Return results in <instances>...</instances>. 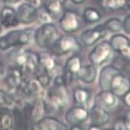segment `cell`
Segmentation results:
<instances>
[{"label":"cell","mask_w":130,"mask_h":130,"mask_svg":"<svg viewBox=\"0 0 130 130\" xmlns=\"http://www.w3.org/2000/svg\"><path fill=\"white\" fill-rule=\"evenodd\" d=\"M9 60L19 68L24 75L35 74L39 68V55L29 50H15L9 53Z\"/></svg>","instance_id":"cell-1"},{"label":"cell","mask_w":130,"mask_h":130,"mask_svg":"<svg viewBox=\"0 0 130 130\" xmlns=\"http://www.w3.org/2000/svg\"><path fill=\"white\" fill-rule=\"evenodd\" d=\"M47 99L55 108H62L68 105L69 101L68 93L63 76L58 75L56 77L54 85L47 91Z\"/></svg>","instance_id":"cell-2"},{"label":"cell","mask_w":130,"mask_h":130,"mask_svg":"<svg viewBox=\"0 0 130 130\" xmlns=\"http://www.w3.org/2000/svg\"><path fill=\"white\" fill-rule=\"evenodd\" d=\"M49 49H51L54 55L62 56L70 53L79 52L81 50V45L74 36L66 35L58 37Z\"/></svg>","instance_id":"cell-3"},{"label":"cell","mask_w":130,"mask_h":130,"mask_svg":"<svg viewBox=\"0 0 130 130\" xmlns=\"http://www.w3.org/2000/svg\"><path fill=\"white\" fill-rule=\"evenodd\" d=\"M30 40V34L26 29L12 30L0 37V50L6 51L11 47L26 45Z\"/></svg>","instance_id":"cell-4"},{"label":"cell","mask_w":130,"mask_h":130,"mask_svg":"<svg viewBox=\"0 0 130 130\" xmlns=\"http://www.w3.org/2000/svg\"><path fill=\"white\" fill-rule=\"evenodd\" d=\"M34 37L40 48L49 49L58 38V31L54 24L46 23L37 29Z\"/></svg>","instance_id":"cell-5"},{"label":"cell","mask_w":130,"mask_h":130,"mask_svg":"<svg viewBox=\"0 0 130 130\" xmlns=\"http://www.w3.org/2000/svg\"><path fill=\"white\" fill-rule=\"evenodd\" d=\"M112 48L108 41H102L97 44L89 54V60L94 67L102 66L112 55Z\"/></svg>","instance_id":"cell-6"},{"label":"cell","mask_w":130,"mask_h":130,"mask_svg":"<svg viewBox=\"0 0 130 130\" xmlns=\"http://www.w3.org/2000/svg\"><path fill=\"white\" fill-rule=\"evenodd\" d=\"M61 29L68 34L77 32L81 27V17L74 11H65L59 21Z\"/></svg>","instance_id":"cell-7"},{"label":"cell","mask_w":130,"mask_h":130,"mask_svg":"<svg viewBox=\"0 0 130 130\" xmlns=\"http://www.w3.org/2000/svg\"><path fill=\"white\" fill-rule=\"evenodd\" d=\"M108 34V31L104 26L99 25L94 28L84 31L80 35V41L85 46H91L98 41L104 38Z\"/></svg>","instance_id":"cell-8"},{"label":"cell","mask_w":130,"mask_h":130,"mask_svg":"<svg viewBox=\"0 0 130 130\" xmlns=\"http://www.w3.org/2000/svg\"><path fill=\"white\" fill-rule=\"evenodd\" d=\"M19 22L23 24H30L38 18V12L34 6L30 3L21 4L16 12Z\"/></svg>","instance_id":"cell-9"},{"label":"cell","mask_w":130,"mask_h":130,"mask_svg":"<svg viewBox=\"0 0 130 130\" xmlns=\"http://www.w3.org/2000/svg\"><path fill=\"white\" fill-rule=\"evenodd\" d=\"M129 87L130 84L128 78L120 72L113 77L110 83L109 91L115 94L117 97H122L129 91Z\"/></svg>","instance_id":"cell-10"},{"label":"cell","mask_w":130,"mask_h":130,"mask_svg":"<svg viewBox=\"0 0 130 130\" xmlns=\"http://www.w3.org/2000/svg\"><path fill=\"white\" fill-rule=\"evenodd\" d=\"M110 45L113 51L119 53L124 58L128 60L130 55L129 39L122 34L114 35L110 40Z\"/></svg>","instance_id":"cell-11"},{"label":"cell","mask_w":130,"mask_h":130,"mask_svg":"<svg viewBox=\"0 0 130 130\" xmlns=\"http://www.w3.org/2000/svg\"><path fill=\"white\" fill-rule=\"evenodd\" d=\"M89 117L88 111L82 106H74L71 108L65 115L68 123L71 125H81Z\"/></svg>","instance_id":"cell-12"},{"label":"cell","mask_w":130,"mask_h":130,"mask_svg":"<svg viewBox=\"0 0 130 130\" xmlns=\"http://www.w3.org/2000/svg\"><path fill=\"white\" fill-rule=\"evenodd\" d=\"M81 65V58L78 54H74L71 56L66 62L64 67V80L65 84L67 85V82L71 83L73 81L74 77L76 76L77 71L80 70Z\"/></svg>","instance_id":"cell-13"},{"label":"cell","mask_w":130,"mask_h":130,"mask_svg":"<svg viewBox=\"0 0 130 130\" xmlns=\"http://www.w3.org/2000/svg\"><path fill=\"white\" fill-rule=\"evenodd\" d=\"M23 77L24 74L19 68L9 67L6 76V83L10 89L18 91L23 85Z\"/></svg>","instance_id":"cell-14"},{"label":"cell","mask_w":130,"mask_h":130,"mask_svg":"<svg viewBox=\"0 0 130 130\" xmlns=\"http://www.w3.org/2000/svg\"><path fill=\"white\" fill-rule=\"evenodd\" d=\"M89 116L91 117V124L99 128L105 125L110 121V115L105 108L95 104L89 113Z\"/></svg>","instance_id":"cell-15"},{"label":"cell","mask_w":130,"mask_h":130,"mask_svg":"<svg viewBox=\"0 0 130 130\" xmlns=\"http://www.w3.org/2000/svg\"><path fill=\"white\" fill-rule=\"evenodd\" d=\"M120 70L112 65H108L104 67L99 75V85L102 91H109L110 83L116 74L120 73Z\"/></svg>","instance_id":"cell-16"},{"label":"cell","mask_w":130,"mask_h":130,"mask_svg":"<svg viewBox=\"0 0 130 130\" xmlns=\"http://www.w3.org/2000/svg\"><path fill=\"white\" fill-rule=\"evenodd\" d=\"M94 104L105 108H114L118 104V97L111 91H102L96 95Z\"/></svg>","instance_id":"cell-17"},{"label":"cell","mask_w":130,"mask_h":130,"mask_svg":"<svg viewBox=\"0 0 130 130\" xmlns=\"http://www.w3.org/2000/svg\"><path fill=\"white\" fill-rule=\"evenodd\" d=\"M0 20L2 25L7 28L15 27L20 23L16 12L10 6H5L0 11Z\"/></svg>","instance_id":"cell-18"},{"label":"cell","mask_w":130,"mask_h":130,"mask_svg":"<svg viewBox=\"0 0 130 130\" xmlns=\"http://www.w3.org/2000/svg\"><path fill=\"white\" fill-rule=\"evenodd\" d=\"M38 129L42 130H62L68 129V126L63 124L57 119L53 117L41 118L37 125Z\"/></svg>","instance_id":"cell-19"},{"label":"cell","mask_w":130,"mask_h":130,"mask_svg":"<svg viewBox=\"0 0 130 130\" xmlns=\"http://www.w3.org/2000/svg\"><path fill=\"white\" fill-rule=\"evenodd\" d=\"M97 76V70L93 64L81 66L77 71L76 77L86 84H91L94 82Z\"/></svg>","instance_id":"cell-20"},{"label":"cell","mask_w":130,"mask_h":130,"mask_svg":"<svg viewBox=\"0 0 130 130\" xmlns=\"http://www.w3.org/2000/svg\"><path fill=\"white\" fill-rule=\"evenodd\" d=\"M39 68L52 76V74L55 71L57 67V62L53 54L50 53H43L40 56L39 55Z\"/></svg>","instance_id":"cell-21"},{"label":"cell","mask_w":130,"mask_h":130,"mask_svg":"<svg viewBox=\"0 0 130 130\" xmlns=\"http://www.w3.org/2000/svg\"><path fill=\"white\" fill-rule=\"evenodd\" d=\"M13 123V115L9 108H0V129H11Z\"/></svg>","instance_id":"cell-22"},{"label":"cell","mask_w":130,"mask_h":130,"mask_svg":"<svg viewBox=\"0 0 130 130\" xmlns=\"http://www.w3.org/2000/svg\"><path fill=\"white\" fill-rule=\"evenodd\" d=\"M91 92L90 90L82 88H77L74 90L73 98L76 104L84 105L88 103L91 99Z\"/></svg>","instance_id":"cell-23"},{"label":"cell","mask_w":130,"mask_h":130,"mask_svg":"<svg viewBox=\"0 0 130 130\" xmlns=\"http://www.w3.org/2000/svg\"><path fill=\"white\" fill-rule=\"evenodd\" d=\"M29 113L32 119L36 121H39L41 118H43L44 113V104L41 99H37L34 101L30 107Z\"/></svg>","instance_id":"cell-24"},{"label":"cell","mask_w":130,"mask_h":130,"mask_svg":"<svg viewBox=\"0 0 130 130\" xmlns=\"http://www.w3.org/2000/svg\"><path fill=\"white\" fill-rule=\"evenodd\" d=\"M83 19L85 23L91 24V23L99 22L102 19V15L100 12L96 9L92 7H88L84 10Z\"/></svg>","instance_id":"cell-25"},{"label":"cell","mask_w":130,"mask_h":130,"mask_svg":"<svg viewBox=\"0 0 130 130\" xmlns=\"http://www.w3.org/2000/svg\"><path fill=\"white\" fill-rule=\"evenodd\" d=\"M102 25L107 31H110L111 32H118L122 29V22L116 17L108 20Z\"/></svg>","instance_id":"cell-26"},{"label":"cell","mask_w":130,"mask_h":130,"mask_svg":"<svg viewBox=\"0 0 130 130\" xmlns=\"http://www.w3.org/2000/svg\"><path fill=\"white\" fill-rule=\"evenodd\" d=\"M36 76H37V80L39 82V84L43 88H47L51 84V77L52 76L46 73V71H44L43 70H42L41 68H38V70L36 72Z\"/></svg>","instance_id":"cell-27"},{"label":"cell","mask_w":130,"mask_h":130,"mask_svg":"<svg viewBox=\"0 0 130 130\" xmlns=\"http://www.w3.org/2000/svg\"><path fill=\"white\" fill-rule=\"evenodd\" d=\"M14 105L13 98L6 92L0 90V108H11Z\"/></svg>","instance_id":"cell-28"},{"label":"cell","mask_w":130,"mask_h":130,"mask_svg":"<svg viewBox=\"0 0 130 130\" xmlns=\"http://www.w3.org/2000/svg\"><path fill=\"white\" fill-rule=\"evenodd\" d=\"M100 6L105 10L115 11L116 8V0H99Z\"/></svg>","instance_id":"cell-29"},{"label":"cell","mask_w":130,"mask_h":130,"mask_svg":"<svg viewBox=\"0 0 130 130\" xmlns=\"http://www.w3.org/2000/svg\"><path fill=\"white\" fill-rule=\"evenodd\" d=\"M116 10L128 11L129 0H116Z\"/></svg>","instance_id":"cell-30"},{"label":"cell","mask_w":130,"mask_h":130,"mask_svg":"<svg viewBox=\"0 0 130 130\" xmlns=\"http://www.w3.org/2000/svg\"><path fill=\"white\" fill-rule=\"evenodd\" d=\"M114 129H128L129 128V122L128 119L118 120L113 126Z\"/></svg>","instance_id":"cell-31"},{"label":"cell","mask_w":130,"mask_h":130,"mask_svg":"<svg viewBox=\"0 0 130 130\" xmlns=\"http://www.w3.org/2000/svg\"><path fill=\"white\" fill-rule=\"evenodd\" d=\"M122 29H124L125 32L127 34H130V15H128L122 22Z\"/></svg>","instance_id":"cell-32"},{"label":"cell","mask_w":130,"mask_h":130,"mask_svg":"<svg viewBox=\"0 0 130 130\" xmlns=\"http://www.w3.org/2000/svg\"><path fill=\"white\" fill-rule=\"evenodd\" d=\"M67 0H42V4H64Z\"/></svg>","instance_id":"cell-33"},{"label":"cell","mask_w":130,"mask_h":130,"mask_svg":"<svg viewBox=\"0 0 130 130\" xmlns=\"http://www.w3.org/2000/svg\"><path fill=\"white\" fill-rule=\"evenodd\" d=\"M122 101L124 102V104L127 106V107H129V104H130V96H129V91H127L125 94H123L122 96Z\"/></svg>","instance_id":"cell-34"},{"label":"cell","mask_w":130,"mask_h":130,"mask_svg":"<svg viewBox=\"0 0 130 130\" xmlns=\"http://www.w3.org/2000/svg\"><path fill=\"white\" fill-rule=\"evenodd\" d=\"M26 1L34 6H40L42 5V0H26Z\"/></svg>","instance_id":"cell-35"},{"label":"cell","mask_w":130,"mask_h":130,"mask_svg":"<svg viewBox=\"0 0 130 130\" xmlns=\"http://www.w3.org/2000/svg\"><path fill=\"white\" fill-rule=\"evenodd\" d=\"M20 0H3V2L6 4H15L17 3Z\"/></svg>","instance_id":"cell-36"},{"label":"cell","mask_w":130,"mask_h":130,"mask_svg":"<svg viewBox=\"0 0 130 130\" xmlns=\"http://www.w3.org/2000/svg\"><path fill=\"white\" fill-rule=\"evenodd\" d=\"M71 1L73 3L78 5V4H82L83 3H85V0H71Z\"/></svg>","instance_id":"cell-37"},{"label":"cell","mask_w":130,"mask_h":130,"mask_svg":"<svg viewBox=\"0 0 130 130\" xmlns=\"http://www.w3.org/2000/svg\"><path fill=\"white\" fill-rule=\"evenodd\" d=\"M2 23H1V20H0V32H1V30H2Z\"/></svg>","instance_id":"cell-38"}]
</instances>
